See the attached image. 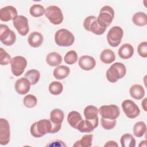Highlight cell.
Instances as JSON below:
<instances>
[{"label": "cell", "instance_id": "obj_1", "mask_svg": "<svg viewBox=\"0 0 147 147\" xmlns=\"http://www.w3.org/2000/svg\"><path fill=\"white\" fill-rule=\"evenodd\" d=\"M61 124H55L50 119H41L34 122L30 127L31 135L40 138L47 133H56L61 129Z\"/></svg>", "mask_w": 147, "mask_h": 147}, {"label": "cell", "instance_id": "obj_2", "mask_svg": "<svg viewBox=\"0 0 147 147\" xmlns=\"http://www.w3.org/2000/svg\"><path fill=\"white\" fill-rule=\"evenodd\" d=\"M126 73L125 65L119 62L113 64L106 71V78L110 83H115L123 78Z\"/></svg>", "mask_w": 147, "mask_h": 147}, {"label": "cell", "instance_id": "obj_3", "mask_svg": "<svg viewBox=\"0 0 147 147\" xmlns=\"http://www.w3.org/2000/svg\"><path fill=\"white\" fill-rule=\"evenodd\" d=\"M55 41L57 45L67 47L71 46L74 44L75 37L68 30L66 29H60L55 33Z\"/></svg>", "mask_w": 147, "mask_h": 147}, {"label": "cell", "instance_id": "obj_4", "mask_svg": "<svg viewBox=\"0 0 147 147\" xmlns=\"http://www.w3.org/2000/svg\"><path fill=\"white\" fill-rule=\"evenodd\" d=\"M114 18V9L110 6L106 5L101 8L97 17V21L100 26L107 28L112 22Z\"/></svg>", "mask_w": 147, "mask_h": 147}, {"label": "cell", "instance_id": "obj_5", "mask_svg": "<svg viewBox=\"0 0 147 147\" xmlns=\"http://www.w3.org/2000/svg\"><path fill=\"white\" fill-rule=\"evenodd\" d=\"M83 27L88 31L96 35L103 34L106 29L99 25L97 21V17L94 16H90L85 18L83 22Z\"/></svg>", "mask_w": 147, "mask_h": 147}, {"label": "cell", "instance_id": "obj_6", "mask_svg": "<svg viewBox=\"0 0 147 147\" xmlns=\"http://www.w3.org/2000/svg\"><path fill=\"white\" fill-rule=\"evenodd\" d=\"M45 15L51 23L53 25L61 24L64 19L60 7L55 5H51L47 7Z\"/></svg>", "mask_w": 147, "mask_h": 147}, {"label": "cell", "instance_id": "obj_7", "mask_svg": "<svg viewBox=\"0 0 147 147\" xmlns=\"http://www.w3.org/2000/svg\"><path fill=\"white\" fill-rule=\"evenodd\" d=\"M123 36V30L120 26H113L107 34V42L111 47H117L121 43Z\"/></svg>", "mask_w": 147, "mask_h": 147}, {"label": "cell", "instance_id": "obj_8", "mask_svg": "<svg viewBox=\"0 0 147 147\" xmlns=\"http://www.w3.org/2000/svg\"><path fill=\"white\" fill-rule=\"evenodd\" d=\"M0 40L6 46H11L16 40V33L6 25H0Z\"/></svg>", "mask_w": 147, "mask_h": 147}, {"label": "cell", "instance_id": "obj_9", "mask_svg": "<svg viewBox=\"0 0 147 147\" xmlns=\"http://www.w3.org/2000/svg\"><path fill=\"white\" fill-rule=\"evenodd\" d=\"M27 65L26 59L21 56H17L11 59V70L12 74L16 76L22 74Z\"/></svg>", "mask_w": 147, "mask_h": 147}, {"label": "cell", "instance_id": "obj_10", "mask_svg": "<svg viewBox=\"0 0 147 147\" xmlns=\"http://www.w3.org/2000/svg\"><path fill=\"white\" fill-rule=\"evenodd\" d=\"M98 112L102 118L116 119L119 115L120 110L115 105H103L99 107Z\"/></svg>", "mask_w": 147, "mask_h": 147}, {"label": "cell", "instance_id": "obj_11", "mask_svg": "<svg viewBox=\"0 0 147 147\" xmlns=\"http://www.w3.org/2000/svg\"><path fill=\"white\" fill-rule=\"evenodd\" d=\"M121 106L124 113L129 118L134 119L140 114V110L138 106L130 99L123 100Z\"/></svg>", "mask_w": 147, "mask_h": 147}, {"label": "cell", "instance_id": "obj_12", "mask_svg": "<svg viewBox=\"0 0 147 147\" xmlns=\"http://www.w3.org/2000/svg\"><path fill=\"white\" fill-rule=\"evenodd\" d=\"M13 24L18 33L22 36H26L29 31L28 18L24 16H18L13 21Z\"/></svg>", "mask_w": 147, "mask_h": 147}, {"label": "cell", "instance_id": "obj_13", "mask_svg": "<svg viewBox=\"0 0 147 147\" xmlns=\"http://www.w3.org/2000/svg\"><path fill=\"white\" fill-rule=\"evenodd\" d=\"M10 131L9 122L4 118L0 119V144L7 145L10 141Z\"/></svg>", "mask_w": 147, "mask_h": 147}, {"label": "cell", "instance_id": "obj_14", "mask_svg": "<svg viewBox=\"0 0 147 147\" xmlns=\"http://www.w3.org/2000/svg\"><path fill=\"white\" fill-rule=\"evenodd\" d=\"M17 14L16 7L12 6H6L0 10V19L5 22L14 20L18 16Z\"/></svg>", "mask_w": 147, "mask_h": 147}, {"label": "cell", "instance_id": "obj_15", "mask_svg": "<svg viewBox=\"0 0 147 147\" xmlns=\"http://www.w3.org/2000/svg\"><path fill=\"white\" fill-rule=\"evenodd\" d=\"M30 86L31 84L28 79L26 78H21L16 82L14 88L18 94L24 95L29 91Z\"/></svg>", "mask_w": 147, "mask_h": 147}, {"label": "cell", "instance_id": "obj_16", "mask_svg": "<svg viewBox=\"0 0 147 147\" xmlns=\"http://www.w3.org/2000/svg\"><path fill=\"white\" fill-rule=\"evenodd\" d=\"M78 64L82 69L84 71H90L95 67L96 61L92 56L84 55L79 58Z\"/></svg>", "mask_w": 147, "mask_h": 147}, {"label": "cell", "instance_id": "obj_17", "mask_svg": "<svg viewBox=\"0 0 147 147\" xmlns=\"http://www.w3.org/2000/svg\"><path fill=\"white\" fill-rule=\"evenodd\" d=\"M98 122L86 119L84 120L83 119L78 125L76 129L81 133H90L98 127Z\"/></svg>", "mask_w": 147, "mask_h": 147}, {"label": "cell", "instance_id": "obj_18", "mask_svg": "<svg viewBox=\"0 0 147 147\" xmlns=\"http://www.w3.org/2000/svg\"><path fill=\"white\" fill-rule=\"evenodd\" d=\"M29 45L33 48H38L43 42V36L38 32H33L30 33L28 38Z\"/></svg>", "mask_w": 147, "mask_h": 147}, {"label": "cell", "instance_id": "obj_19", "mask_svg": "<svg viewBox=\"0 0 147 147\" xmlns=\"http://www.w3.org/2000/svg\"><path fill=\"white\" fill-rule=\"evenodd\" d=\"M118 53L121 59L126 60L130 59L133 55L134 48L131 44L125 43L122 45V46L119 48Z\"/></svg>", "mask_w": 147, "mask_h": 147}, {"label": "cell", "instance_id": "obj_20", "mask_svg": "<svg viewBox=\"0 0 147 147\" xmlns=\"http://www.w3.org/2000/svg\"><path fill=\"white\" fill-rule=\"evenodd\" d=\"M98 109L93 105H89L84 109V115L86 119L92 121H98Z\"/></svg>", "mask_w": 147, "mask_h": 147}, {"label": "cell", "instance_id": "obj_21", "mask_svg": "<svg viewBox=\"0 0 147 147\" xmlns=\"http://www.w3.org/2000/svg\"><path fill=\"white\" fill-rule=\"evenodd\" d=\"M129 93L133 98L136 100H140L145 96V90L141 85L136 84L131 86Z\"/></svg>", "mask_w": 147, "mask_h": 147}, {"label": "cell", "instance_id": "obj_22", "mask_svg": "<svg viewBox=\"0 0 147 147\" xmlns=\"http://www.w3.org/2000/svg\"><path fill=\"white\" fill-rule=\"evenodd\" d=\"M83 120L81 114L76 111L69 112L67 116V121L69 125L76 129L79 123Z\"/></svg>", "mask_w": 147, "mask_h": 147}, {"label": "cell", "instance_id": "obj_23", "mask_svg": "<svg viewBox=\"0 0 147 147\" xmlns=\"http://www.w3.org/2000/svg\"><path fill=\"white\" fill-rule=\"evenodd\" d=\"M47 63L51 67H56L62 62L61 56L56 52H52L48 53L46 57Z\"/></svg>", "mask_w": 147, "mask_h": 147}, {"label": "cell", "instance_id": "obj_24", "mask_svg": "<svg viewBox=\"0 0 147 147\" xmlns=\"http://www.w3.org/2000/svg\"><path fill=\"white\" fill-rule=\"evenodd\" d=\"M70 69L68 67L65 65L57 66L53 70V76L58 80H62L66 78L69 74Z\"/></svg>", "mask_w": 147, "mask_h": 147}, {"label": "cell", "instance_id": "obj_25", "mask_svg": "<svg viewBox=\"0 0 147 147\" xmlns=\"http://www.w3.org/2000/svg\"><path fill=\"white\" fill-rule=\"evenodd\" d=\"M115 59L114 52L110 49H104L100 55V60L105 64H109L113 63Z\"/></svg>", "mask_w": 147, "mask_h": 147}, {"label": "cell", "instance_id": "obj_26", "mask_svg": "<svg viewBox=\"0 0 147 147\" xmlns=\"http://www.w3.org/2000/svg\"><path fill=\"white\" fill-rule=\"evenodd\" d=\"M64 118V112L59 109L52 110L50 114V120L55 124H61Z\"/></svg>", "mask_w": 147, "mask_h": 147}, {"label": "cell", "instance_id": "obj_27", "mask_svg": "<svg viewBox=\"0 0 147 147\" xmlns=\"http://www.w3.org/2000/svg\"><path fill=\"white\" fill-rule=\"evenodd\" d=\"M133 22L137 26H144L147 24V16L145 13L139 11L136 13L132 17Z\"/></svg>", "mask_w": 147, "mask_h": 147}, {"label": "cell", "instance_id": "obj_28", "mask_svg": "<svg viewBox=\"0 0 147 147\" xmlns=\"http://www.w3.org/2000/svg\"><path fill=\"white\" fill-rule=\"evenodd\" d=\"M120 142L122 147H134L136 146L135 138L131 134L129 133H126L122 136Z\"/></svg>", "mask_w": 147, "mask_h": 147}, {"label": "cell", "instance_id": "obj_29", "mask_svg": "<svg viewBox=\"0 0 147 147\" xmlns=\"http://www.w3.org/2000/svg\"><path fill=\"white\" fill-rule=\"evenodd\" d=\"M25 78L29 80L31 85H34L40 80V73L37 69H30L25 73Z\"/></svg>", "mask_w": 147, "mask_h": 147}, {"label": "cell", "instance_id": "obj_30", "mask_svg": "<svg viewBox=\"0 0 147 147\" xmlns=\"http://www.w3.org/2000/svg\"><path fill=\"white\" fill-rule=\"evenodd\" d=\"M146 131V126L144 122L139 121L136 122L133 129L134 135L137 137H142Z\"/></svg>", "mask_w": 147, "mask_h": 147}, {"label": "cell", "instance_id": "obj_31", "mask_svg": "<svg viewBox=\"0 0 147 147\" xmlns=\"http://www.w3.org/2000/svg\"><path fill=\"white\" fill-rule=\"evenodd\" d=\"M93 135L91 134L84 135L81 140H78L74 144V146H82V147H90L92 145Z\"/></svg>", "mask_w": 147, "mask_h": 147}, {"label": "cell", "instance_id": "obj_32", "mask_svg": "<svg viewBox=\"0 0 147 147\" xmlns=\"http://www.w3.org/2000/svg\"><path fill=\"white\" fill-rule=\"evenodd\" d=\"M45 9L40 4L33 5L29 9V13L30 15L34 17H39L45 14Z\"/></svg>", "mask_w": 147, "mask_h": 147}, {"label": "cell", "instance_id": "obj_33", "mask_svg": "<svg viewBox=\"0 0 147 147\" xmlns=\"http://www.w3.org/2000/svg\"><path fill=\"white\" fill-rule=\"evenodd\" d=\"M63 90V86L60 82L53 81L49 85V91L52 95H58L62 92Z\"/></svg>", "mask_w": 147, "mask_h": 147}, {"label": "cell", "instance_id": "obj_34", "mask_svg": "<svg viewBox=\"0 0 147 147\" xmlns=\"http://www.w3.org/2000/svg\"><path fill=\"white\" fill-rule=\"evenodd\" d=\"M78 59V54L74 50H71L67 52L64 57L65 63L69 65L75 64L77 61Z\"/></svg>", "mask_w": 147, "mask_h": 147}, {"label": "cell", "instance_id": "obj_35", "mask_svg": "<svg viewBox=\"0 0 147 147\" xmlns=\"http://www.w3.org/2000/svg\"><path fill=\"white\" fill-rule=\"evenodd\" d=\"M23 103L25 107L28 108H33L37 105V99L34 95L28 94L24 96Z\"/></svg>", "mask_w": 147, "mask_h": 147}, {"label": "cell", "instance_id": "obj_36", "mask_svg": "<svg viewBox=\"0 0 147 147\" xmlns=\"http://www.w3.org/2000/svg\"><path fill=\"white\" fill-rule=\"evenodd\" d=\"M11 61V58L10 55L2 48H0V64L6 65Z\"/></svg>", "mask_w": 147, "mask_h": 147}, {"label": "cell", "instance_id": "obj_37", "mask_svg": "<svg viewBox=\"0 0 147 147\" xmlns=\"http://www.w3.org/2000/svg\"><path fill=\"white\" fill-rule=\"evenodd\" d=\"M116 119H107L104 118H101L100 123L102 127L105 130H111L113 129L116 125Z\"/></svg>", "mask_w": 147, "mask_h": 147}, {"label": "cell", "instance_id": "obj_38", "mask_svg": "<svg viewBox=\"0 0 147 147\" xmlns=\"http://www.w3.org/2000/svg\"><path fill=\"white\" fill-rule=\"evenodd\" d=\"M137 52L139 55L144 58L147 57V42L144 41L141 42L137 48Z\"/></svg>", "mask_w": 147, "mask_h": 147}, {"label": "cell", "instance_id": "obj_39", "mask_svg": "<svg viewBox=\"0 0 147 147\" xmlns=\"http://www.w3.org/2000/svg\"><path fill=\"white\" fill-rule=\"evenodd\" d=\"M67 145L60 140H55L49 143L47 146H66Z\"/></svg>", "mask_w": 147, "mask_h": 147}, {"label": "cell", "instance_id": "obj_40", "mask_svg": "<svg viewBox=\"0 0 147 147\" xmlns=\"http://www.w3.org/2000/svg\"><path fill=\"white\" fill-rule=\"evenodd\" d=\"M105 147L106 146H118V144H117V142L114 141H109L106 142V144H105L104 145Z\"/></svg>", "mask_w": 147, "mask_h": 147}, {"label": "cell", "instance_id": "obj_41", "mask_svg": "<svg viewBox=\"0 0 147 147\" xmlns=\"http://www.w3.org/2000/svg\"><path fill=\"white\" fill-rule=\"evenodd\" d=\"M141 105L142 108L144 109L145 111H146V98H144V99L141 102Z\"/></svg>", "mask_w": 147, "mask_h": 147}, {"label": "cell", "instance_id": "obj_42", "mask_svg": "<svg viewBox=\"0 0 147 147\" xmlns=\"http://www.w3.org/2000/svg\"><path fill=\"white\" fill-rule=\"evenodd\" d=\"M146 140H144V141H142L140 145H139V146H146Z\"/></svg>", "mask_w": 147, "mask_h": 147}]
</instances>
